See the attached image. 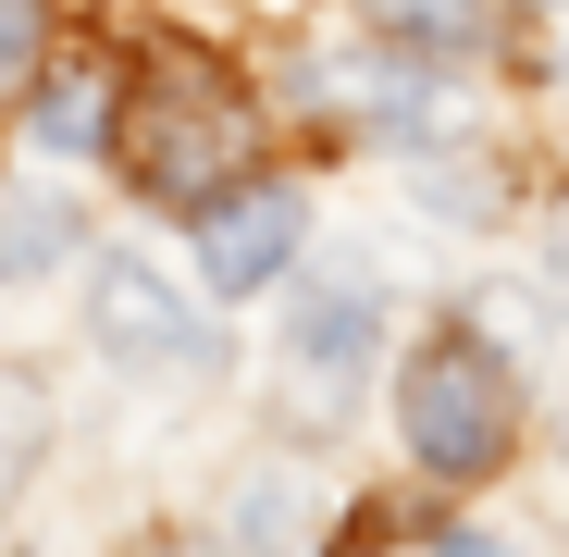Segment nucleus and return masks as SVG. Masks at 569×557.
<instances>
[{
  "label": "nucleus",
  "instance_id": "1",
  "mask_svg": "<svg viewBox=\"0 0 569 557\" xmlns=\"http://www.w3.org/2000/svg\"><path fill=\"white\" fill-rule=\"evenodd\" d=\"M124 173L149 186V199H173V211H211L223 186H248V149H260V125H248V100L211 74V62H149L137 74V100H124Z\"/></svg>",
  "mask_w": 569,
  "mask_h": 557
},
{
  "label": "nucleus",
  "instance_id": "2",
  "mask_svg": "<svg viewBox=\"0 0 569 557\" xmlns=\"http://www.w3.org/2000/svg\"><path fill=\"white\" fill-rule=\"evenodd\" d=\"M397 434H409V458H421L433 484L508 471V446H520V385H508V359H496L483 335L409 347V371H397Z\"/></svg>",
  "mask_w": 569,
  "mask_h": 557
},
{
  "label": "nucleus",
  "instance_id": "3",
  "mask_svg": "<svg viewBox=\"0 0 569 557\" xmlns=\"http://www.w3.org/2000/svg\"><path fill=\"white\" fill-rule=\"evenodd\" d=\"M298 236H310V199H298V186H223V199L199 211L211 298H248V286H272V272L298 260Z\"/></svg>",
  "mask_w": 569,
  "mask_h": 557
},
{
  "label": "nucleus",
  "instance_id": "4",
  "mask_svg": "<svg viewBox=\"0 0 569 557\" xmlns=\"http://www.w3.org/2000/svg\"><path fill=\"white\" fill-rule=\"evenodd\" d=\"M100 347L137 359V371H199V359H211V322L186 310L149 260H112V272H100Z\"/></svg>",
  "mask_w": 569,
  "mask_h": 557
},
{
  "label": "nucleus",
  "instance_id": "5",
  "mask_svg": "<svg viewBox=\"0 0 569 557\" xmlns=\"http://www.w3.org/2000/svg\"><path fill=\"white\" fill-rule=\"evenodd\" d=\"M371 322H385L371 272H310V286H298V322H284V347H298V371L347 385V371L371 359Z\"/></svg>",
  "mask_w": 569,
  "mask_h": 557
},
{
  "label": "nucleus",
  "instance_id": "6",
  "mask_svg": "<svg viewBox=\"0 0 569 557\" xmlns=\"http://www.w3.org/2000/svg\"><path fill=\"white\" fill-rule=\"evenodd\" d=\"M112 112H124V87H112V62H100V50H74L62 74H50V62L26 74V137H38V149H100V137H112Z\"/></svg>",
  "mask_w": 569,
  "mask_h": 557
},
{
  "label": "nucleus",
  "instance_id": "7",
  "mask_svg": "<svg viewBox=\"0 0 569 557\" xmlns=\"http://www.w3.org/2000/svg\"><path fill=\"white\" fill-rule=\"evenodd\" d=\"M223 545H236V557H298V545H310V484H298V471H248V484L223 496Z\"/></svg>",
  "mask_w": 569,
  "mask_h": 557
},
{
  "label": "nucleus",
  "instance_id": "8",
  "mask_svg": "<svg viewBox=\"0 0 569 557\" xmlns=\"http://www.w3.org/2000/svg\"><path fill=\"white\" fill-rule=\"evenodd\" d=\"M371 50H397V62H470V50H483V0H371Z\"/></svg>",
  "mask_w": 569,
  "mask_h": 557
},
{
  "label": "nucleus",
  "instance_id": "9",
  "mask_svg": "<svg viewBox=\"0 0 569 557\" xmlns=\"http://www.w3.org/2000/svg\"><path fill=\"white\" fill-rule=\"evenodd\" d=\"M74 248V211L62 199H0V272H50Z\"/></svg>",
  "mask_w": 569,
  "mask_h": 557
},
{
  "label": "nucleus",
  "instance_id": "10",
  "mask_svg": "<svg viewBox=\"0 0 569 557\" xmlns=\"http://www.w3.org/2000/svg\"><path fill=\"white\" fill-rule=\"evenodd\" d=\"M38 434H50V397L26 385V371H0V508H13V484H26Z\"/></svg>",
  "mask_w": 569,
  "mask_h": 557
},
{
  "label": "nucleus",
  "instance_id": "11",
  "mask_svg": "<svg viewBox=\"0 0 569 557\" xmlns=\"http://www.w3.org/2000/svg\"><path fill=\"white\" fill-rule=\"evenodd\" d=\"M50 62V38H38V0H0V100H26V74Z\"/></svg>",
  "mask_w": 569,
  "mask_h": 557
},
{
  "label": "nucleus",
  "instance_id": "12",
  "mask_svg": "<svg viewBox=\"0 0 569 557\" xmlns=\"http://www.w3.org/2000/svg\"><path fill=\"white\" fill-rule=\"evenodd\" d=\"M433 557H520V545H496V533H446Z\"/></svg>",
  "mask_w": 569,
  "mask_h": 557
},
{
  "label": "nucleus",
  "instance_id": "13",
  "mask_svg": "<svg viewBox=\"0 0 569 557\" xmlns=\"http://www.w3.org/2000/svg\"><path fill=\"white\" fill-rule=\"evenodd\" d=\"M557 272H569V223H557Z\"/></svg>",
  "mask_w": 569,
  "mask_h": 557
},
{
  "label": "nucleus",
  "instance_id": "14",
  "mask_svg": "<svg viewBox=\"0 0 569 557\" xmlns=\"http://www.w3.org/2000/svg\"><path fill=\"white\" fill-rule=\"evenodd\" d=\"M557 62H569V38H557Z\"/></svg>",
  "mask_w": 569,
  "mask_h": 557
}]
</instances>
